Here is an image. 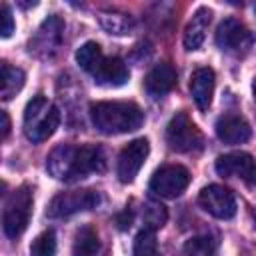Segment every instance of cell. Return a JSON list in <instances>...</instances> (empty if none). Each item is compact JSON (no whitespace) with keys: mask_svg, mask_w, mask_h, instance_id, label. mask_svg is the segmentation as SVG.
I'll list each match as a JSON object with an SVG mask.
<instances>
[{"mask_svg":"<svg viewBox=\"0 0 256 256\" xmlns=\"http://www.w3.org/2000/svg\"><path fill=\"white\" fill-rule=\"evenodd\" d=\"M216 172L220 176H238L248 184L256 182V160L248 152H230L216 158Z\"/></svg>","mask_w":256,"mask_h":256,"instance_id":"10","label":"cell"},{"mask_svg":"<svg viewBox=\"0 0 256 256\" xmlns=\"http://www.w3.org/2000/svg\"><path fill=\"white\" fill-rule=\"evenodd\" d=\"M90 120L102 134H126L134 132L144 122V112L134 102L106 100L90 104Z\"/></svg>","mask_w":256,"mask_h":256,"instance_id":"2","label":"cell"},{"mask_svg":"<svg viewBox=\"0 0 256 256\" xmlns=\"http://www.w3.org/2000/svg\"><path fill=\"white\" fill-rule=\"evenodd\" d=\"M0 116H2V138L6 140L8 138V134H10V118H8V112H0Z\"/></svg>","mask_w":256,"mask_h":256,"instance_id":"28","label":"cell"},{"mask_svg":"<svg viewBox=\"0 0 256 256\" xmlns=\"http://www.w3.org/2000/svg\"><path fill=\"white\" fill-rule=\"evenodd\" d=\"M198 204L204 212L218 220H230L236 214V196L222 184H208L198 194Z\"/></svg>","mask_w":256,"mask_h":256,"instance_id":"8","label":"cell"},{"mask_svg":"<svg viewBox=\"0 0 256 256\" xmlns=\"http://www.w3.org/2000/svg\"><path fill=\"white\" fill-rule=\"evenodd\" d=\"M210 20H212V10L202 6L198 8L190 22L186 24L184 28V48L186 50H198L206 38V32H208V26H210Z\"/></svg>","mask_w":256,"mask_h":256,"instance_id":"17","label":"cell"},{"mask_svg":"<svg viewBox=\"0 0 256 256\" xmlns=\"http://www.w3.org/2000/svg\"><path fill=\"white\" fill-rule=\"evenodd\" d=\"M60 124V112L58 108L48 102L42 94L28 100L24 108V134L30 142L38 144L48 140Z\"/></svg>","mask_w":256,"mask_h":256,"instance_id":"3","label":"cell"},{"mask_svg":"<svg viewBox=\"0 0 256 256\" xmlns=\"http://www.w3.org/2000/svg\"><path fill=\"white\" fill-rule=\"evenodd\" d=\"M166 142L174 152H196L202 148V134L186 112H176L166 126Z\"/></svg>","mask_w":256,"mask_h":256,"instance_id":"5","label":"cell"},{"mask_svg":"<svg viewBox=\"0 0 256 256\" xmlns=\"http://www.w3.org/2000/svg\"><path fill=\"white\" fill-rule=\"evenodd\" d=\"M252 94H254V102H256V80L252 82Z\"/></svg>","mask_w":256,"mask_h":256,"instance_id":"29","label":"cell"},{"mask_svg":"<svg viewBox=\"0 0 256 256\" xmlns=\"http://www.w3.org/2000/svg\"><path fill=\"white\" fill-rule=\"evenodd\" d=\"M106 168L104 150L96 144H58L46 158V170L56 180L74 182Z\"/></svg>","mask_w":256,"mask_h":256,"instance_id":"1","label":"cell"},{"mask_svg":"<svg viewBox=\"0 0 256 256\" xmlns=\"http://www.w3.org/2000/svg\"><path fill=\"white\" fill-rule=\"evenodd\" d=\"M98 248H100V240L96 230L92 226H82L74 236L72 256H96Z\"/></svg>","mask_w":256,"mask_h":256,"instance_id":"18","label":"cell"},{"mask_svg":"<svg viewBox=\"0 0 256 256\" xmlns=\"http://www.w3.org/2000/svg\"><path fill=\"white\" fill-rule=\"evenodd\" d=\"M166 220H168V212H166V208L162 204H158V202H148L146 204V208H144V222H146V226L144 228L158 230V228H162L166 224Z\"/></svg>","mask_w":256,"mask_h":256,"instance_id":"25","label":"cell"},{"mask_svg":"<svg viewBox=\"0 0 256 256\" xmlns=\"http://www.w3.org/2000/svg\"><path fill=\"white\" fill-rule=\"evenodd\" d=\"M32 190L28 186H18L10 192L2 210V228L8 238H18L26 230L32 214Z\"/></svg>","mask_w":256,"mask_h":256,"instance_id":"4","label":"cell"},{"mask_svg":"<svg viewBox=\"0 0 256 256\" xmlns=\"http://www.w3.org/2000/svg\"><path fill=\"white\" fill-rule=\"evenodd\" d=\"M24 72L8 62H2V100L14 98L24 86Z\"/></svg>","mask_w":256,"mask_h":256,"instance_id":"19","label":"cell"},{"mask_svg":"<svg viewBox=\"0 0 256 256\" xmlns=\"http://www.w3.org/2000/svg\"><path fill=\"white\" fill-rule=\"evenodd\" d=\"M56 254V236L52 230H44L30 244V256H54Z\"/></svg>","mask_w":256,"mask_h":256,"instance_id":"24","label":"cell"},{"mask_svg":"<svg viewBox=\"0 0 256 256\" xmlns=\"http://www.w3.org/2000/svg\"><path fill=\"white\" fill-rule=\"evenodd\" d=\"M12 32H14V18H12L10 6L4 4L2 6V28H0V34H2V38H8Z\"/></svg>","mask_w":256,"mask_h":256,"instance_id":"26","label":"cell"},{"mask_svg":"<svg viewBox=\"0 0 256 256\" xmlns=\"http://www.w3.org/2000/svg\"><path fill=\"white\" fill-rule=\"evenodd\" d=\"M190 184V172L180 164H166L150 178V192L158 198H176Z\"/></svg>","mask_w":256,"mask_h":256,"instance_id":"7","label":"cell"},{"mask_svg":"<svg viewBox=\"0 0 256 256\" xmlns=\"http://www.w3.org/2000/svg\"><path fill=\"white\" fill-rule=\"evenodd\" d=\"M148 154H150V144L146 138H136V140L128 142L118 154V164H116L118 180L122 184L134 182V178L138 176L140 168L144 166Z\"/></svg>","mask_w":256,"mask_h":256,"instance_id":"9","label":"cell"},{"mask_svg":"<svg viewBox=\"0 0 256 256\" xmlns=\"http://www.w3.org/2000/svg\"><path fill=\"white\" fill-rule=\"evenodd\" d=\"M216 44L220 50L240 52L242 48H248L252 44V34L248 32V28L240 20L226 18L216 28Z\"/></svg>","mask_w":256,"mask_h":256,"instance_id":"11","label":"cell"},{"mask_svg":"<svg viewBox=\"0 0 256 256\" xmlns=\"http://www.w3.org/2000/svg\"><path fill=\"white\" fill-rule=\"evenodd\" d=\"M62 32H64V22L58 16H48L40 28L36 30V36L30 42V52H36L40 56L52 54L60 42H62Z\"/></svg>","mask_w":256,"mask_h":256,"instance_id":"12","label":"cell"},{"mask_svg":"<svg viewBox=\"0 0 256 256\" xmlns=\"http://www.w3.org/2000/svg\"><path fill=\"white\" fill-rule=\"evenodd\" d=\"M100 204V194L94 190H66L52 198L46 208L48 218H68L82 210H92Z\"/></svg>","mask_w":256,"mask_h":256,"instance_id":"6","label":"cell"},{"mask_svg":"<svg viewBox=\"0 0 256 256\" xmlns=\"http://www.w3.org/2000/svg\"><path fill=\"white\" fill-rule=\"evenodd\" d=\"M100 24L110 34H128L134 26L132 18L126 16V14H120V12H102L100 14Z\"/></svg>","mask_w":256,"mask_h":256,"instance_id":"22","label":"cell"},{"mask_svg":"<svg viewBox=\"0 0 256 256\" xmlns=\"http://www.w3.org/2000/svg\"><path fill=\"white\" fill-rule=\"evenodd\" d=\"M216 136L224 144H242L252 136L250 124L240 114H224L216 120Z\"/></svg>","mask_w":256,"mask_h":256,"instance_id":"13","label":"cell"},{"mask_svg":"<svg viewBox=\"0 0 256 256\" xmlns=\"http://www.w3.org/2000/svg\"><path fill=\"white\" fill-rule=\"evenodd\" d=\"M254 226H256V214H254Z\"/></svg>","mask_w":256,"mask_h":256,"instance_id":"30","label":"cell"},{"mask_svg":"<svg viewBox=\"0 0 256 256\" xmlns=\"http://www.w3.org/2000/svg\"><path fill=\"white\" fill-rule=\"evenodd\" d=\"M132 220H134V212H132L130 206H126L120 214H116V226H118L120 230H128V228L132 226Z\"/></svg>","mask_w":256,"mask_h":256,"instance_id":"27","label":"cell"},{"mask_svg":"<svg viewBox=\"0 0 256 256\" xmlns=\"http://www.w3.org/2000/svg\"><path fill=\"white\" fill-rule=\"evenodd\" d=\"M216 250H218L216 238L204 234L186 240V244L182 246V256H216Z\"/></svg>","mask_w":256,"mask_h":256,"instance_id":"20","label":"cell"},{"mask_svg":"<svg viewBox=\"0 0 256 256\" xmlns=\"http://www.w3.org/2000/svg\"><path fill=\"white\" fill-rule=\"evenodd\" d=\"M92 78L96 84L100 86H122L128 82L130 78V72H128V66L122 58L118 56H112V58H102V62L96 66V70L92 72Z\"/></svg>","mask_w":256,"mask_h":256,"instance_id":"14","label":"cell"},{"mask_svg":"<svg viewBox=\"0 0 256 256\" xmlns=\"http://www.w3.org/2000/svg\"><path fill=\"white\" fill-rule=\"evenodd\" d=\"M214 86H216V76L214 70L208 66L196 68L190 76V94L192 100L200 110H208L212 96H214Z\"/></svg>","mask_w":256,"mask_h":256,"instance_id":"15","label":"cell"},{"mask_svg":"<svg viewBox=\"0 0 256 256\" xmlns=\"http://www.w3.org/2000/svg\"><path fill=\"white\" fill-rule=\"evenodd\" d=\"M134 256H158L156 230L142 228L134 238Z\"/></svg>","mask_w":256,"mask_h":256,"instance_id":"23","label":"cell"},{"mask_svg":"<svg viewBox=\"0 0 256 256\" xmlns=\"http://www.w3.org/2000/svg\"><path fill=\"white\" fill-rule=\"evenodd\" d=\"M174 86H176V68L168 62L156 64L146 74V80H144V88H146L148 96H152V98L166 96Z\"/></svg>","mask_w":256,"mask_h":256,"instance_id":"16","label":"cell"},{"mask_svg":"<svg viewBox=\"0 0 256 256\" xmlns=\"http://www.w3.org/2000/svg\"><path fill=\"white\" fill-rule=\"evenodd\" d=\"M102 58H104V54H102V50L96 42H86L76 50V62L88 74H92L96 70V66L102 62Z\"/></svg>","mask_w":256,"mask_h":256,"instance_id":"21","label":"cell"}]
</instances>
